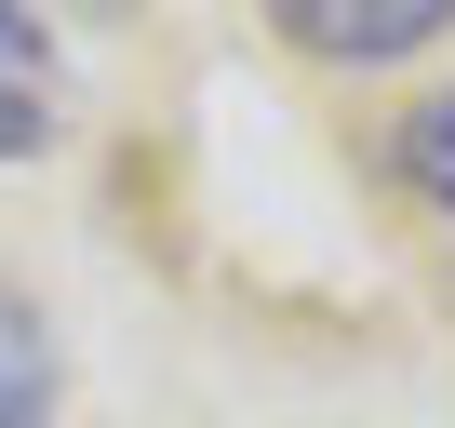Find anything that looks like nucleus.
<instances>
[{
  "mask_svg": "<svg viewBox=\"0 0 455 428\" xmlns=\"http://www.w3.org/2000/svg\"><path fill=\"white\" fill-rule=\"evenodd\" d=\"M268 28L322 67H402L455 28V0H268Z\"/></svg>",
  "mask_w": 455,
  "mask_h": 428,
  "instance_id": "obj_1",
  "label": "nucleus"
},
{
  "mask_svg": "<svg viewBox=\"0 0 455 428\" xmlns=\"http://www.w3.org/2000/svg\"><path fill=\"white\" fill-rule=\"evenodd\" d=\"M54 147V41H41V0H0V161Z\"/></svg>",
  "mask_w": 455,
  "mask_h": 428,
  "instance_id": "obj_2",
  "label": "nucleus"
},
{
  "mask_svg": "<svg viewBox=\"0 0 455 428\" xmlns=\"http://www.w3.org/2000/svg\"><path fill=\"white\" fill-rule=\"evenodd\" d=\"M54 415V321L0 281V428H41Z\"/></svg>",
  "mask_w": 455,
  "mask_h": 428,
  "instance_id": "obj_3",
  "label": "nucleus"
},
{
  "mask_svg": "<svg viewBox=\"0 0 455 428\" xmlns=\"http://www.w3.org/2000/svg\"><path fill=\"white\" fill-rule=\"evenodd\" d=\"M388 161H402V187H415L428 214H455V81L402 107V134H388Z\"/></svg>",
  "mask_w": 455,
  "mask_h": 428,
  "instance_id": "obj_4",
  "label": "nucleus"
},
{
  "mask_svg": "<svg viewBox=\"0 0 455 428\" xmlns=\"http://www.w3.org/2000/svg\"><path fill=\"white\" fill-rule=\"evenodd\" d=\"M68 14H134V0H68Z\"/></svg>",
  "mask_w": 455,
  "mask_h": 428,
  "instance_id": "obj_5",
  "label": "nucleus"
}]
</instances>
